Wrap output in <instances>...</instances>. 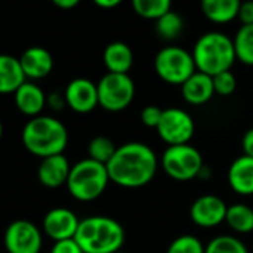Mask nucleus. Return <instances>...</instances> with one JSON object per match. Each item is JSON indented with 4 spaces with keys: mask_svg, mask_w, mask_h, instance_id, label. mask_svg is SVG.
Segmentation results:
<instances>
[{
    "mask_svg": "<svg viewBox=\"0 0 253 253\" xmlns=\"http://www.w3.org/2000/svg\"><path fill=\"white\" fill-rule=\"evenodd\" d=\"M109 179L122 188H142L157 174L158 158L152 148L140 142L119 146L106 164Z\"/></svg>",
    "mask_w": 253,
    "mask_h": 253,
    "instance_id": "1",
    "label": "nucleus"
},
{
    "mask_svg": "<svg viewBox=\"0 0 253 253\" xmlns=\"http://www.w3.org/2000/svg\"><path fill=\"white\" fill-rule=\"evenodd\" d=\"M21 139L30 154L43 160L64 152L69 143V133L66 125L57 118L39 115L24 125Z\"/></svg>",
    "mask_w": 253,
    "mask_h": 253,
    "instance_id": "2",
    "label": "nucleus"
},
{
    "mask_svg": "<svg viewBox=\"0 0 253 253\" xmlns=\"http://www.w3.org/2000/svg\"><path fill=\"white\" fill-rule=\"evenodd\" d=\"M84 253H116L125 241L122 225L109 216H89L81 220L75 235Z\"/></svg>",
    "mask_w": 253,
    "mask_h": 253,
    "instance_id": "3",
    "label": "nucleus"
},
{
    "mask_svg": "<svg viewBox=\"0 0 253 253\" xmlns=\"http://www.w3.org/2000/svg\"><path fill=\"white\" fill-rule=\"evenodd\" d=\"M192 57L197 70L211 78L231 70L237 60L232 39L220 32H209L203 35L194 45Z\"/></svg>",
    "mask_w": 253,
    "mask_h": 253,
    "instance_id": "4",
    "label": "nucleus"
},
{
    "mask_svg": "<svg viewBox=\"0 0 253 253\" xmlns=\"http://www.w3.org/2000/svg\"><path fill=\"white\" fill-rule=\"evenodd\" d=\"M109 182L110 179L106 166L91 158H85L72 166L66 186L75 200L88 203L101 197Z\"/></svg>",
    "mask_w": 253,
    "mask_h": 253,
    "instance_id": "5",
    "label": "nucleus"
},
{
    "mask_svg": "<svg viewBox=\"0 0 253 253\" xmlns=\"http://www.w3.org/2000/svg\"><path fill=\"white\" fill-rule=\"evenodd\" d=\"M154 67L157 75L170 85H183L195 72L192 52L180 46H166L155 55Z\"/></svg>",
    "mask_w": 253,
    "mask_h": 253,
    "instance_id": "6",
    "label": "nucleus"
},
{
    "mask_svg": "<svg viewBox=\"0 0 253 253\" xmlns=\"http://www.w3.org/2000/svg\"><path fill=\"white\" fill-rule=\"evenodd\" d=\"M161 169L173 180L188 182L198 177L204 161L198 149L188 145L169 146L161 157Z\"/></svg>",
    "mask_w": 253,
    "mask_h": 253,
    "instance_id": "7",
    "label": "nucleus"
},
{
    "mask_svg": "<svg viewBox=\"0 0 253 253\" xmlns=\"http://www.w3.org/2000/svg\"><path fill=\"white\" fill-rule=\"evenodd\" d=\"M98 106L107 112H121L128 107L136 95V85L130 75L106 73L97 84Z\"/></svg>",
    "mask_w": 253,
    "mask_h": 253,
    "instance_id": "8",
    "label": "nucleus"
},
{
    "mask_svg": "<svg viewBox=\"0 0 253 253\" xmlns=\"http://www.w3.org/2000/svg\"><path fill=\"white\" fill-rule=\"evenodd\" d=\"M157 133L169 146L188 145L195 133V124L188 112L179 107H169L163 110Z\"/></svg>",
    "mask_w": 253,
    "mask_h": 253,
    "instance_id": "9",
    "label": "nucleus"
},
{
    "mask_svg": "<svg viewBox=\"0 0 253 253\" xmlns=\"http://www.w3.org/2000/svg\"><path fill=\"white\" fill-rule=\"evenodd\" d=\"M8 253H39L42 249V231L30 220L18 219L8 225L3 235Z\"/></svg>",
    "mask_w": 253,
    "mask_h": 253,
    "instance_id": "10",
    "label": "nucleus"
},
{
    "mask_svg": "<svg viewBox=\"0 0 253 253\" xmlns=\"http://www.w3.org/2000/svg\"><path fill=\"white\" fill-rule=\"evenodd\" d=\"M81 220L76 213L66 207H55L49 210L42 220V229L46 237L55 241L75 238Z\"/></svg>",
    "mask_w": 253,
    "mask_h": 253,
    "instance_id": "11",
    "label": "nucleus"
},
{
    "mask_svg": "<svg viewBox=\"0 0 253 253\" xmlns=\"http://www.w3.org/2000/svg\"><path fill=\"white\" fill-rule=\"evenodd\" d=\"M228 206L216 195L198 197L189 210L191 220L201 228H213L225 222Z\"/></svg>",
    "mask_w": 253,
    "mask_h": 253,
    "instance_id": "12",
    "label": "nucleus"
},
{
    "mask_svg": "<svg viewBox=\"0 0 253 253\" xmlns=\"http://www.w3.org/2000/svg\"><path fill=\"white\" fill-rule=\"evenodd\" d=\"M67 107L76 113H89L98 106L97 84L86 78H76L64 89Z\"/></svg>",
    "mask_w": 253,
    "mask_h": 253,
    "instance_id": "13",
    "label": "nucleus"
},
{
    "mask_svg": "<svg viewBox=\"0 0 253 253\" xmlns=\"http://www.w3.org/2000/svg\"><path fill=\"white\" fill-rule=\"evenodd\" d=\"M70 170L72 166L64 154L52 155L41 161L38 167V180L45 188L55 189L67 183Z\"/></svg>",
    "mask_w": 253,
    "mask_h": 253,
    "instance_id": "14",
    "label": "nucleus"
},
{
    "mask_svg": "<svg viewBox=\"0 0 253 253\" xmlns=\"http://www.w3.org/2000/svg\"><path fill=\"white\" fill-rule=\"evenodd\" d=\"M20 63L27 79H43L54 69V60L48 49L42 46L27 48L20 55Z\"/></svg>",
    "mask_w": 253,
    "mask_h": 253,
    "instance_id": "15",
    "label": "nucleus"
},
{
    "mask_svg": "<svg viewBox=\"0 0 253 253\" xmlns=\"http://www.w3.org/2000/svg\"><path fill=\"white\" fill-rule=\"evenodd\" d=\"M46 97L48 95L43 92V89L39 85L33 82H24L15 91L14 101L21 113L30 118H36L46 107Z\"/></svg>",
    "mask_w": 253,
    "mask_h": 253,
    "instance_id": "16",
    "label": "nucleus"
},
{
    "mask_svg": "<svg viewBox=\"0 0 253 253\" xmlns=\"http://www.w3.org/2000/svg\"><path fill=\"white\" fill-rule=\"evenodd\" d=\"M228 183L238 195H253V158L238 157L228 169Z\"/></svg>",
    "mask_w": 253,
    "mask_h": 253,
    "instance_id": "17",
    "label": "nucleus"
},
{
    "mask_svg": "<svg viewBox=\"0 0 253 253\" xmlns=\"http://www.w3.org/2000/svg\"><path fill=\"white\" fill-rule=\"evenodd\" d=\"M182 95H183L185 101L192 104V106L206 104L214 95L213 78L197 70L182 85Z\"/></svg>",
    "mask_w": 253,
    "mask_h": 253,
    "instance_id": "18",
    "label": "nucleus"
},
{
    "mask_svg": "<svg viewBox=\"0 0 253 253\" xmlns=\"http://www.w3.org/2000/svg\"><path fill=\"white\" fill-rule=\"evenodd\" d=\"M27 82L20 58L8 54H0V94H15V91Z\"/></svg>",
    "mask_w": 253,
    "mask_h": 253,
    "instance_id": "19",
    "label": "nucleus"
},
{
    "mask_svg": "<svg viewBox=\"0 0 253 253\" xmlns=\"http://www.w3.org/2000/svg\"><path fill=\"white\" fill-rule=\"evenodd\" d=\"M103 63L109 73L128 75V72L134 63L133 49L125 42H112L104 48Z\"/></svg>",
    "mask_w": 253,
    "mask_h": 253,
    "instance_id": "20",
    "label": "nucleus"
},
{
    "mask_svg": "<svg viewBox=\"0 0 253 253\" xmlns=\"http://www.w3.org/2000/svg\"><path fill=\"white\" fill-rule=\"evenodd\" d=\"M241 0H201L204 17L214 24H228L238 17Z\"/></svg>",
    "mask_w": 253,
    "mask_h": 253,
    "instance_id": "21",
    "label": "nucleus"
},
{
    "mask_svg": "<svg viewBox=\"0 0 253 253\" xmlns=\"http://www.w3.org/2000/svg\"><path fill=\"white\" fill-rule=\"evenodd\" d=\"M225 222L238 234H249L253 231V209L247 204H231L226 210Z\"/></svg>",
    "mask_w": 253,
    "mask_h": 253,
    "instance_id": "22",
    "label": "nucleus"
},
{
    "mask_svg": "<svg viewBox=\"0 0 253 253\" xmlns=\"http://www.w3.org/2000/svg\"><path fill=\"white\" fill-rule=\"evenodd\" d=\"M235 57L246 66H253V24L241 26L234 39Z\"/></svg>",
    "mask_w": 253,
    "mask_h": 253,
    "instance_id": "23",
    "label": "nucleus"
},
{
    "mask_svg": "<svg viewBox=\"0 0 253 253\" xmlns=\"http://www.w3.org/2000/svg\"><path fill=\"white\" fill-rule=\"evenodd\" d=\"M183 18L177 12H167L158 20H155V32L163 41H174L183 32Z\"/></svg>",
    "mask_w": 253,
    "mask_h": 253,
    "instance_id": "24",
    "label": "nucleus"
},
{
    "mask_svg": "<svg viewBox=\"0 0 253 253\" xmlns=\"http://www.w3.org/2000/svg\"><path fill=\"white\" fill-rule=\"evenodd\" d=\"M134 12L146 20H158L171 11V0H131Z\"/></svg>",
    "mask_w": 253,
    "mask_h": 253,
    "instance_id": "25",
    "label": "nucleus"
},
{
    "mask_svg": "<svg viewBox=\"0 0 253 253\" xmlns=\"http://www.w3.org/2000/svg\"><path fill=\"white\" fill-rule=\"evenodd\" d=\"M206 253H249V250L237 237L217 235L207 243Z\"/></svg>",
    "mask_w": 253,
    "mask_h": 253,
    "instance_id": "26",
    "label": "nucleus"
},
{
    "mask_svg": "<svg viewBox=\"0 0 253 253\" xmlns=\"http://www.w3.org/2000/svg\"><path fill=\"white\" fill-rule=\"evenodd\" d=\"M116 149L118 148L115 146V143L109 137L97 136L88 145V158L106 166L113 158Z\"/></svg>",
    "mask_w": 253,
    "mask_h": 253,
    "instance_id": "27",
    "label": "nucleus"
},
{
    "mask_svg": "<svg viewBox=\"0 0 253 253\" xmlns=\"http://www.w3.org/2000/svg\"><path fill=\"white\" fill-rule=\"evenodd\" d=\"M167 253H206V246L195 235L185 234L170 243Z\"/></svg>",
    "mask_w": 253,
    "mask_h": 253,
    "instance_id": "28",
    "label": "nucleus"
},
{
    "mask_svg": "<svg viewBox=\"0 0 253 253\" xmlns=\"http://www.w3.org/2000/svg\"><path fill=\"white\" fill-rule=\"evenodd\" d=\"M213 86H214V94L226 97L235 91L237 79L231 70H226V72H222V73L213 76Z\"/></svg>",
    "mask_w": 253,
    "mask_h": 253,
    "instance_id": "29",
    "label": "nucleus"
},
{
    "mask_svg": "<svg viewBox=\"0 0 253 253\" xmlns=\"http://www.w3.org/2000/svg\"><path fill=\"white\" fill-rule=\"evenodd\" d=\"M161 116H163V109L154 104L143 107L140 112V121L148 128H157L161 121Z\"/></svg>",
    "mask_w": 253,
    "mask_h": 253,
    "instance_id": "30",
    "label": "nucleus"
},
{
    "mask_svg": "<svg viewBox=\"0 0 253 253\" xmlns=\"http://www.w3.org/2000/svg\"><path fill=\"white\" fill-rule=\"evenodd\" d=\"M49 253H84V250L81 249V246L76 243L75 238H70L63 241H55Z\"/></svg>",
    "mask_w": 253,
    "mask_h": 253,
    "instance_id": "31",
    "label": "nucleus"
},
{
    "mask_svg": "<svg viewBox=\"0 0 253 253\" xmlns=\"http://www.w3.org/2000/svg\"><path fill=\"white\" fill-rule=\"evenodd\" d=\"M243 26H252L253 24V0H246L241 2L238 17H237Z\"/></svg>",
    "mask_w": 253,
    "mask_h": 253,
    "instance_id": "32",
    "label": "nucleus"
},
{
    "mask_svg": "<svg viewBox=\"0 0 253 253\" xmlns=\"http://www.w3.org/2000/svg\"><path fill=\"white\" fill-rule=\"evenodd\" d=\"M46 106H49L52 110L55 112H60L63 110L67 103H66V98H64V94H60V92H51L48 97H46Z\"/></svg>",
    "mask_w": 253,
    "mask_h": 253,
    "instance_id": "33",
    "label": "nucleus"
},
{
    "mask_svg": "<svg viewBox=\"0 0 253 253\" xmlns=\"http://www.w3.org/2000/svg\"><path fill=\"white\" fill-rule=\"evenodd\" d=\"M243 151L246 157L253 158V128L246 131V134L243 136Z\"/></svg>",
    "mask_w": 253,
    "mask_h": 253,
    "instance_id": "34",
    "label": "nucleus"
},
{
    "mask_svg": "<svg viewBox=\"0 0 253 253\" xmlns=\"http://www.w3.org/2000/svg\"><path fill=\"white\" fill-rule=\"evenodd\" d=\"M92 2L101 9H113V8H118L124 0H92Z\"/></svg>",
    "mask_w": 253,
    "mask_h": 253,
    "instance_id": "35",
    "label": "nucleus"
},
{
    "mask_svg": "<svg viewBox=\"0 0 253 253\" xmlns=\"http://www.w3.org/2000/svg\"><path fill=\"white\" fill-rule=\"evenodd\" d=\"M51 2L57 6V8H60V9H73V8H76L78 5H79V2L81 0H51Z\"/></svg>",
    "mask_w": 253,
    "mask_h": 253,
    "instance_id": "36",
    "label": "nucleus"
},
{
    "mask_svg": "<svg viewBox=\"0 0 253 253\" xmlns=\"http://www.w3.org/2000/svg\"><path fill=\"white\" fill-rule=\"evenodd\" d=\"M210 176H211L210 167H207V166L204 164V166H203V169H201V171H200V174H198V177H201V179L207 180V179H209Z\"/></svg>",
    "mask_w": 253,
    "mask_h": 253,
    "instance_id": "37",
    "label": "nucleus"
},
{
    "mask_svg": "<svg viewBox=\"0 0 253 253\" xmlns=\"http://www.w3.org/2000/svg\"><path fill=\"white\" fill-rule=\"evenodd\" d=\"M2 136H3V124L0 121V140H2Z\"/></svg>",
    "mask_w": 253,
    "mask_h": 253,
    "instance_id": "38",
    "label": "nucleus"
},
{
    "mask_svg": "<svg viewBox=\"0 0 253 253\" xmlns=\"http://www.w3.org/2000/svg\"><path fill=\"white\" fill-rule=\"evenodd\" d=\"M116 253H125V252H121V250H119V252H116Z\"/></svg>",
    "mask_w": 253,
    "mask_h": 253,
    "instance_id": "39",
    "label": "nucleus"
},
{
    "mask_svg": "<svg viewBox=\"0 0 253 253\" xmlns=\"http://www.w3.org/2000/svg\"><path fill=\"white\" fill-rule=\"evenodd\" d=\"M6 253H8V252H6Z\"/></svg>",
    "mask_w": 253,
    "mask_h": 253,
    "instance_id": "40",
    "label": "nucleus"
}]
</instances>
